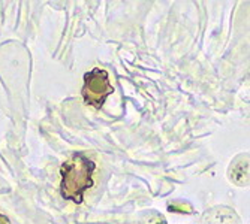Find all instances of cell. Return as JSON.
Segmentation results:
<instances>
[{
  "instance_id": "obj_3",
  "label": "cell",
  "mask_w": 250,
  "mask_h": 224,
  "mask_svg": "<svg viewBox=\"0 0 250 224\" xmlns=\"http://www.w3.org/2000/svg\"><path fill=\"white\" fill-rule=\"evenodd\" d=\"M0 224H9V218L3 214H0Z\"/></svg>"
},
{
  "instance_id": "obj_1",
  "label": "cell",
  "mask_w": 250,
  "mask_h": 224,
  "mask_svg": "<svg viewBox=\"0 0 250 224\" xmlns=\"http://www.w3.org/2000/svg\"><path fill=\"white\" fill-rule=\"evenodd\" d=\"M96 172V163L84 152H75L71 159H67L62 168V183L60 193L66 200L81 205L87 190L93 187V175Z\"/></svg>"
},
{
  "instance_id": "obj_2",
  "label": "cell",
  "mask_w": 250,
  "mask_h": 224,
  "mask_svg": "<svg viewBox=\"0 0 250 224\" xmlns=\"http://www.w3.org/2000/svg\"><path fill=\"white\" fill-rule=\"evenodd\" d=\"M112 92H114V87L109 82V75L105 69L95 67V69L84 74L81 94L85 105L101 109Z\"/></svg>"
}]
</instances>
